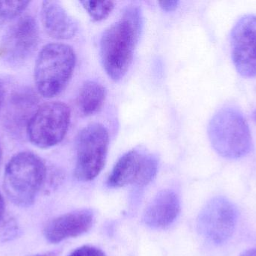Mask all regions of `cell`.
I'll list each match as a JSON object with an SVG mask.
<instances>
[{
    "mask_svg": "<svg viewBox=\"0 0 256 256\" xmlns=\"http://www.w3.org/2000/svg\"><path fill=\"white\" fill-rule=\"evenodd\" d=\"M70 122V110L66 103L50 102L44 104L28 120V138L39 148H50L64 139Z\"/></svg>",
    "mask_w": 256,
    "mask_h": 256,
    "instance_id": "obj_6",
    "label": "cell"
},
{
    "mask_svg": "<svg viewBox=\"0 0 256 256\" xmlns=\"http://www.w3.org/2000/svg\"><path fill=\"white\" fill-rule=\"evenodd\" d=\"M76 62V54L70 45H45L38 56L34 68V81L40 94L45 98L60 95L68 84Z\"/></svg>",
    "mask_w": 256,
    "mask_h": 256,
    "instance_id": "obj_3",
    "label": "cell"
},
{
    "mask_svg": "<svg viewBox=\"0 0 256 256\" xmlns=\"http://www.w3.org/2000/svg\"><path fill=\"white\" fill-rule=\"evenodd\" d=\"M236 206L224 197L208 203L198 216L200 233L215 245L226 243L236 231L238 223Z\"/></svg>",
    "mask_w": 256,
    "mask_h": 256,
    "instance_id": "obj_8",
    "label": "cell"
},
{
    "mask_svg": "<svg viewBox=\"0 0 256 256\" xmlns=\"http://www.w3.org/2000/svg\"><path fill=\"white\" fill-rule=\"evenodd\" d=\"M39 39L36 20L30 15L20 18L3 38L0 44V57L13 64L22 63L34 54Z\"/></svg>",
    "mask_w": 256,
    "mask_h": 256,
    "instance_id": "obj_9",
    "label": "cell"
},
{
    "mask_svg": "<svg viewBox=\"0 0 256 256\" xmlns=\"http://www.w3.org/2000/svg\"><path fill=\"white\" fill-rule=\"evenodd\" d=\"M69 256H106L102 249L93 246H85L78 248Z\"/></svg>",
    "mask_w": 256,
    "mask_h": 256,
    "instance_id": "obj_17",
    "label": "cell"
},
{
    "mask_svg": "<svg viewBox=\"0 0 256 256\" xmlns=\"http://www.w3.org/2000/svg\"><path fill=\"white\" fill-rule=\"evenodd\" d=\"M106 97V90L100 83L87 81L81 86L76 99L78 109L85 116L94 115L98 112Z\"/></svg>",
    "mask_w": 256,
    "mask_h": 256,
    "instance_id": "obj_14",
    "label": "cell"
},
{
    "mask_svg": "<svg viewBox=\"0 0 256 256\" xmlns=\"http://www.w3.org/2000/svg\"><path fill=\"white\" fill-rule=\"evenodd\" d=\"M141 29L140 12L131 8L120 21L104 32L100 39V57L106 74L114 81L122 79L129 70Z\"/></svg>",
    "mask_w": 256,
    "mask_h": 256,
    "instance_id": "obj_1",
    "label": "cell"
},
{
    "mask_svg": "<svg viewBox=\"0 0 256 256\" xmlns=\"http://www.w3.org/2000/svg\"><path fill=\"white\" fill-rule=\"evenodd\" d=\"M46 168L39 156L30 152L15 155L4 171V189L9 199L20 207L32 205L44 184Z\"/></svg>",
    "mask_w": 256,
    "mask_h": 256,
    "instance_id": "obj_2",
    "label": "cell"
},
{
    "mask_svg": "<svg viewBox=\"0 0 256 256\" xmlns=\"http://www.w3.org/2000/svg\"><path fill=\"white\" fill-rule=\"evenodd\" d=\"M4 94H6V91H4V86L0 82V112L4 105Z\"/></svg>",
    "mask_w": 256,
    "mask_h": 256,
    "instance_id": "obj_19",
    "label": "cell"
},
{
    "mask_svg": "<svg viewBox=\"0 0 256 256\" xmlns=\"http://www.w3.org/2000/svg\"><path fill=\"white\" fill-rule=\"evenodd\" d=\"M232 59L238 72L246 78L256 76V15L242 17L232 33Z\"/></svg>",
    "mask_w": 256,
    "mask_h": 256,
    "instance_id": "obj_10",
    "label": "cell"
},
{
    "mask_svg": "<svg viewBox=\"0 0 256 256\" xmlns=\"http://www.w3.org/2000/svg\"><path fill=\"white\" fill-rule=\"evenodd\" d=\"M42 19L46 33L54 39L66 40L78 33L76 20L58 1H44L42 6Z\"/></svg>",
    "mask_w": 256,
    "mask_h": 256,
    "instance_id": "obj_13",
    "label": "cell"
},
{
    "mask_svg": "<svg viewBox=\"0 0 256 256\" xmlns=\"http://www.w3.org/2000/svg\"><path fill=\"white\" fill-rule=\"evenodd\" d=\"M109 146V132L100 123L88 125L79 132L74 171L78 180L92 181L100 174L106 165Z\"/></svg>",
    "mask_w": 256,
    "mask_h": 256,
    "instance_id": "obj_5",
    "label": "cell"
},
{
    "mask_svg": "<svg viewBox=\"0 0 256 256\" xmlns=\"http://www.w3.org/2000/svg\"><path fill=\"white\" fill-rule=\"evenodd\" d=\"M240 256H256V249H248L244 251Z\"/></svg>",
    "mask_w": 256,
    "mask_h": 256,
    "instance_id": "obj_21",
    "label": "cell"
},
{
    "mask_svg": "<svg viewBox=\"0 0 256 256\" xmlns=\"http://www.w3.org/2000/svg\"><path fill=\"white\" fill-rule=\"evenodd\" d=\"M4 210H6V205H4V198H3L2 194L0 193V222L4 216Z\"/></svg>",
    "mask_w": 256,
    "mask_h": 256,
    "instance_id": "obj_20",
    "label": "cell"
},
{
    "mask_svg": "<svg viewBox=\"0 0 256 256\" xmlns=\"http://www.w3.org/2000/svg\"><path fill=\"white\" fill-rule=\"evenodd\" d=\"M94 223V213L90 210H76L52 219L44 229L45 238L58 243L88 232Z\"/></svg>",
    "mask_w": 256,
    "mask_h": 256,
    "instance_id": "obj_11",
    "label": "cell"
},
{
    "mask_svg": "<svg viewBox=\"0 0 256 256\" xmlns=\"http://www.w3.org/2000/svg\"><path fill=\"white\" fill-rule=\"evenodd\" d=\"M2 160V152L1 147H0V165H1Z\"/></svg>",
    "mask_w": 256,
    "mask_h": 256,
    "instance_id": "obj_23",
    "label": "cell"
},
{
    "mask_svg": "<svg viewBox=\"0 0 256 256\" xmlns=\"http://www.w3.org/2000/svg\"><path fill=\"white\" fill-rule=\"evenodd\" d=\"M209 135L214 148L222 157L239 159L252 150L249 125L236 108L227 107L218 111L210 121Z\"/></svg>",
    "mask_w": 256,
    "mask_h": 256,
    "instance_id": "obj_4",
    "label": "cell"
},
{
    "mask_svg": "<svg viewBox=\"0 0 256 256\" xmlns=\"http://www.w3.org/2000/svg\"><path fill=\"white\" fill-rule=\"evenodd\" d=\"M180 213L178 195L172 190L161 191L144 213V223L152 228H165L174 223Z\"/></svg>",
    "mask_w": 256,
    "mask_h": 256,
    "instance_id": "obj_12",
    "label": "cell"
},
{
    "mask_svg": "<svg viewBox=\"0 0 256 256\" xmlns=\"http://www.w3.org/2000/svg\"><path fill=\"white\" fill-rule=\"evenodd\" d=\"M158 171V160L154 155L146 150L134 149L118 159L108 179V186H146L155 178Z\"/></svg>",
    "mask_w": 256,
    "mask_h": 256,
    "instance_id": "obj_7",
    "label": "cell"
},
{
    "mask_svg": "<svg viewBox=\"0 0 256 256\" xmlns=\"http://www.w3.org/2000/svg\"><path fill=\"white\" fill-rule=\"evenodd\" d=\"M86 10L93 21H100L106 19L114 10V4L112 1H81Z\"/></svg>",
    "mask_w": 256,
    "mask_h": 256,
    "instance_id": "obj_16",
    "label": "cell"
},
{
    "mask_svg": "<svg viewBox=\"0 0 256 256\" xmlns=\"http://www.w3.org/2000/svg\"><path fill=\"white\" fill-rule=\"evenodd\" d=\"M34 256H57L54 252H49V253L42 254V255H37Z\"/></svg>",
    "mask_w": 256,
    "mask_h": 256,
    "instance_id": "obj_22",
    "label": "cell"
},
{
    "mask_svg": "<svg viewBox=\"0 0 256 256\" xmlns=\"http://www.w3.org/2000/svg\"><path fill=\"white\" fill-rule=\"evenodd\" d=\"M30 3L28 1H0V26L19 17Z\"/></svg>",
    "mask_w": 256,
    "mask_h": 256,
    "instance_id": "obj_15",
    "label": "cell"
},
{
    "mask_svg": "<svg viewBox=\"0 0 256 256\" xmlns=\"http://www.w3.org/2000/svg\"><path fill=\"white\" fill-rule=\"evenodd\" d=\"M254 117H255V120H256V112L254 114Z\"/></svg>",
    "mask_w": 256,
    "mask_h": 256,
    "instance_id": "obj_24",
    "label": "cell"
},
{
    "mask_svg": "<svg viewBox=\"0 0 256 256\" xmlns=\"http://www.w3.org/2000/svg\"><path fill=\"white\" fill-rule=\"evenodd\" d=\"M160 6L166 12H172L176 10L178 6L179 2L176 0H168V1L159 2Z\"/></svg>",
    "mask_w": 256,
    "mask_h": 256,
    "instance_id": "obj_18",
    "label": "cell"
}]
</instances>
